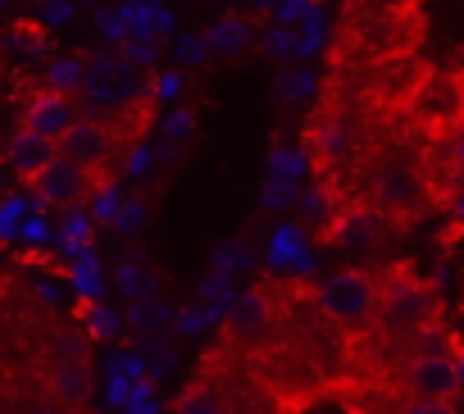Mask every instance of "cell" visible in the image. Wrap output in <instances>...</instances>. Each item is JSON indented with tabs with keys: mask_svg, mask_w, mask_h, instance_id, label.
<instances>
[{
	"mask_svg": "<svg viewBox=\"0 0 464 414\" xmlns=\"http://www.w3.org/2000/svg\"><path fill=\"white\" fill-rule=\"evenodd\" d=\"M178 91V73H169V78H160V96H173Z\"/></svg>",
	"mask_w": 464,
	"mask_h": 414,
	"instance_id": "ab89813d",
	"label": "cell"
},
{
	"mask_svg": "<svg viewBox=\"0 0 464 414\" xmlns=\"http://www.w3.org/2000/svg\"><path fill=\"white\" fill-rule=\"evenodd\" d=\"M87 319H92V337H114L119 332V314L110 305H92Z\"/></svg>",
	"mask_w": 464,
	"mask_h": 414,
	"instance_id": "4316f807",
	"label": "cell"
},
{
	"mask_svg": "<svg viewBox=\"0 0 464 414\" xmlns=\"http://www.w3.org/2000/svg\"><path fill=\"white\" fill-rule=\"evenodd\" d=\"M24 414H64V405H60V400H51V396H46V400H37V405H28V409H24Z\"/></svg>",
	"mask_w": 464,
	"mask_h": 414,
	"instance_id": "74e56055",
	"label": "cell"
},
{
	"mask_svg": "<svg viewBox=\"0 0 464 414\" xmlns=\"http://www.w3.org/2000/svg\"><path fill=\"white\" fill-rule=\"evenodd\" d=\"M405 387H410V396L455 400V391L464 382H459V369H455V355L450 351H419L410 360V369H405Z\"/></svg>",
	"mask_w": 464,
	"mask_h": 414,
	"instance_id": "277c9868",
	"label": "cell"
},
{
	"mask_svg": "<svg viewBox=\"0 0 464 414\" xmlns=\"http://www.w3.org/2000/svg\"><path fill=\"white\" fill-rule=\"evenodd\" d=\"M119 51H123V55H128L132 64H146V69H150V64L160 60V42H155V37H128V42H123Z\"/></svg>",
	"mask_w": 464,
	"mask_h": 414,
	"instance_id": "603a6c76",
	"label": "cell"
},
{
	"mask_svg": "<svg viewBox=\"0 0 464 414\" xmlns=\"http://www.w3.org/2000/svg\"><path fill=\"white\" fill-rule=\"evenodd\" d=\"M96 28H101V37H105V42H114V46H123V42H128V33H132L123 10H101V14H96Z\"/></svg>",
	"mask_w": 464,
	"mask_h": 414,
	"instance_id": "44dd1931",
	"label": "cell"
},
{
	"mask_svg": "<svg viewBox=\"0 0 464 414\" xmlns=\"http://www.w3.org/2000/svg\"><path fill=\"white\" fill-rule=\"evenodd\" d=\"M42 382H46V396L60 400L64 409H82L96 391V373H92L87 360H51Z\"/></svg>",
	"mask_w": 464,
	"mask_h": 414,
	"instance_id": "8992f818",
	"label": "cell"
},
{
	"mask_svg": "<svg viewBox=\"0 0 464 414\" xmlns=\"http://www.w3.org/2000/svg\"><path fill=\"white\" fill-rule=\"evenodd\" d=\"M214 265H218V269H223V274H237V269H246V265H251V260H246V251H242V246H237V242H232V246H223V251H218V255H214Z\"/></svg>",
	"mask_w": 464,
	"mask_h": 414,
	"instance_id": "f546056e",
	"label": "cell"
},
{
	"mask_svg": "<svg viewBox=\"0 0 464 414\" xmlns=\"http://www.w3.org/2000/svg\"><path fill=\"white\" fill-rule=\"evenodd\" d=\"M146 164H150V155H146V150H132V164H128V173H132V178H141V168H146Z\"/></svg>",
	"mask_w": 464,
	"mask_h": 414,
	"instance_id": "f35d334b",
	"label": "cell"
},
{
	"mask_svg": "<svg viewBox=\"0 0 464 414\" xmlns=\"http://www.w3.org/2000/svg\"><path fill=\"white\" fill-rule=\"evenodd\" d=\"M310 146H314V155H319L324 164H337V159L351 150V128H346V119H337V114H324V119L314 123V137H310Z\"/></svg>",
	"mask_w": 464,
	"mask_h": 414,
	"instance_id": "5bb4252c",
	"label": "cell"
},
{
	"mask_svg": "<svg viewBox=\"0 0 464 414\" xmlns=\"http://www.w3.org/2000/svg\"><path fill=\"white\" fill-rule=\"evenodd\" d=\"M173 55H178V64H182V69H200V64L214 55V46H209V37H205V33H200V37H178Z\"/></svg>",
	"mask_w": 464,
	"mask_h": 414,
	"instance_id": "e0dca14e",
	"label": "cell"
},
{
	"mask_svg": "<svg viewBox=\"0 0 464 414\" xmlns=\"http://www.w3.org/2000/svg\"><path fill=\"white\" fill-rule=\"evenodd\" d=\"M450 355H455V369H459V382H464V351H455V346H450Z\"/></svg>",
	"mask_w": 464,
	"mask_h": 414,
	"instance_id": "b9f144b4",
	"label": "cell"
},
{
	"mask_svg": "<svg viewBox=\"0 0 464 414\" xmlns=\"http://www.w3.org/2000/svg\"><path fill=\"white\" fill-rule=\"evenodd\" d=\"M459 219H464V196H459Z\"/></svg>",
	"mask_w": 464,
	"mask_h": 414,
	"instance_id": "7bdbcfd3",
	"label": "cell"
},
{
	"mask_svg": "<svg viewBox=\"0 0 464 414\" xmlns=\"http://www.w3.org/2000/svg\"><path fill=\"white\" fill-rule=\"evenodd\" d=\"M301 215H305V219H324V215H328V196H324L319 187H310V191L301 196Z\"/></svg>",
	"mask_w": 464,
	"mask_h": 414,
	"instance_id": "d6a6232c",
	"label": "cell"
},
{
	"mask_svg": "<svg viewBox=\"0 0 464 414\" xmlns=\"http://www.w3.org/2000/svg\"><path fill=\"white\" fill-rule=\"evenodd\" d=\"M274 5H283V0H251V10H274Z\"/></svg>",
	"mask_w": 464,
	"mask_h": 414,
	"instance_id": "60d3db41",
	"label": "cell"
},
{
	"mask_svg": "<svg viewBox=\"0 0 464 414\" xmlns=\"http://www.w3.org/2000/svg\"><path fill=\"white\" fill-rule=\"evenodd\" d=\"M110 150H114V132L105 123H96V119H78L60 137V155L73 159V164H82V168H101L110 159Z\"/></svg>",
	"mask_w": 464,
	"mask_h": 414,
	"instance_id": "52a82bcc",
	"label": "cell"
},
{
	"mask_svg": "<svg viewBox=\"0 0 464 414\" xmlns=\"http://www.w3.org/2000/svg\"><path fill=\"white\" fill-rule=\"evenodd\" d=\"M141 219H146V205H141V200H128L123 210L114 215V228H119V233H137Z\"/></svg>",
	"mask_w": 464,
	"mask_h": 414,
	"instance_id": "f1b7e54d",
	"label": "cell"
},
{
	"mask_svg": "<svg viewBox=\"0 0 464 414\" xmlns=\"http://www.w3.org/2000/svg\"><path fill=\"white\" fill-rule=\"evenodd\" d=\"M301 33H305V37H324V10H319V5L301 19Z\"/></svg>",
	"mask_w": 464,
	"mask_h": 414,
	"instance_id": "e575fe53",
	"label": "cell"
},
{
	"mask_svg": "<svg viewBox=\"0 0 464 414\" xmlns=\"http://www.w3.org/2000/svg\"><path fill=\"white\" fill-rule=\"evenodd\" d=\"M51 355H55V360H87V351H82V337H73V332H55V342H51Z\"/></svg>",
	"mask_w": 464,
	"mask_h": 414,
	"instance_id": "83f0119b",
	"label": "cell"
},
{
	"mask_svg": "<svg viewBox=\"0 0 464 414\" xmlns=\"http://www.w3.org/2000/svg\"><path fill=\"white\" fill-rule=\"evenodd\" d=\"M223 328H227V337H237V342L260 337V332L269 328V296H265V292H242V296H232Z\"/></svg>",
	"mask_w": 464,
	"mask_h": 414,
	"instance_id": "8fae6325",
	"label": "cell"
},
{
	"mask_svg": "<svg viewBox=\"0 0 464 414\" xmlns=\"http://www.w3.org/2000/svg\"><path fill=\"white\" fill-rule=\"evenodd\" d=\"M265 51L278 55V60H301V37H296V28H292V24H287V28H269Z\"/></svg>",
	"mask_w": 464,
	"mask_h": 414,
	"instance_id": "ac0fdd59",
	"label": "cell"
},
{
	"mask_svg": "<svg viewBox=\"0 0 464 414\" xmlns=\"http://www.w3.org/2000/svg\"><path fill=\"white\" fill-rule=\"evenodd\" d=\"M33 191H37L42 205H82L92 196V168H82V164L60 155L55 164H46L33 178Z\"/></svg>",
	"mask_w": 464,
	"mask_h": 414,
	"instance_id": "5b68a950",
	"label": "cell"
},
{
	"mask_svg": "<svg viewBox=\"0 0 464 414\" xmlns=\"http://www.w3.org/2000/svg\"><path fill=\"white\" fill-rule=\"evenodd\" d=\"M414 196H419L414 173H405V168L378 173V200H382V205H414Z\"/></svg>",
	"mask_w": 464,
	"mask_h": 414,
	"instance_id": "9a60e30c",
	"label": "cell"
},
{
	"mask_svg": "<svg viewBox=\"0 0 464 414\" xmlns=\"http://www.w3.org/2000/svg\"><path fill=\"white\" fill-rule=\"evenodd\" d=\"M87 73H92V60L55 55V60L46 64V87H51V91H64V96H82V91H87Z\"/></svg>",
	"mask_w": 464,
	"mask_h": 414,
	"instance_id": "4fadbf2b",
	"label": "cell"
},
{
	"mask_svg": "<svg viewBox=\"0 0 464 414\" xmlns=\"http://www.w3.org/2000/svg\"><path fill=\"white\" fill-rule=\"evenodd\" d=\"M137 91V64L119 51V55H96L92 73H87V91H82V110L87 119L101 110H119L128 96Z\"/></svg>",
	"mask_w": 464,
	"mask_h": 414,
	"instance_id": "3957f363",
	"label": "cell"
},
{
	"mask_svg": "<svg viewBox=\"0 0 464 414\" xmlns=\"http://www.w3.org/2000/svg\"><path fill=\"white\" fill-rule=\"evenodd\" d=\"M401 414H459L455 400H441V396H410L401 405Z\"/></svg>",
	"mask_w": 464,
	"mask_h": 414,
	"instance_id": "d4e9b609",
	"label": "cell"
},
{
	"mask_svg": "<svg viewBox=\"0 0 464 414\" xmlns=\"http://www.w3.org/2000/svg\"><path fill=\"white\" fill-rule=\"evenodd\" d=\"M191 128H196V119H191L187 110H178V114H169L164 137H169V141H187V137H191Z\"/></svg>",
	"mask_w": 464,
	"mask_h": 414,
	"instance_id": "4dcf8cb0",
	"label": "cell"
},
{
	"mask_svg": "<svg viewBox=\"0 0 464 414\" xmlns=\"http://www.w3.org/2000/svg\"><path fill=\"white\" fill-rule=\"evenodd\" d=\"M301 168H305V155H296V150H287V146H278V150L269 155V178H287V182H296Z\"/></svg>",
	"mask_w": 464,
	"mask_h": 414,
	"instance_id": "d6986e66",
	"label": "cell"
},
{
	"mask_svg": "<svg viewBox=\"0 0 464 414\" xmlns=\"http://www.w3.org/2000/svg\"><path fill=\"white\" fill-rule=\"evenodd\" d=\"M173 414H227V409H223V400L214 396V387L196 382V387H187V391H182V400H178V409H173Z\"/></svg>",
	"mask_w": 464,
	"mask_h": 414,
	"instance_id": "2e32d148",
	"label": "cell"
},
{
	"mask_svg": "<svg viewBox=\"0 0 464 414\" xmlns=\"http://www.w3.org/2000/svg\"><path fill=\"white\" fill-rule=\"evenodd\" d=\"M150 283H155V278H150V274H146V269H141L137 260H128V265L119 269V287H123V292H128L132 301H141V296L150 292Z\"/></svg>",
	"mask_w": 464,
	"mask_h": 414,
	"instance_id": "7402d4cb",
	"label": "cell"
},
{
	"mask_svg": "<svg viewBox=\"0 0 464 414\" xmlns=\"http://www.w3.org/2000/svg\"><path fill=\"white\" fill-rule=\"evenodd\" d=\"M205 37H209L214 55H246L256 46V24L242 19V14H223L218 24L205 28Z\"/></svg>",
	"mask_w": 464,
	"mask_h": 414,
	"instance_id": "7c38bea8",
	"label": "cell"
},
{
	"mask_svg": "<svg viewBox=\"0 0 464 414\" xmlns=\"http://www.w3.org/2000/svg\"><path fill=\"white\" fill-rule=\"evenodd\" d=\"M378 319L387 332H419L423 323L437 319V292L414 274H392L378 296Z\"/></svg>",
	"mask_w": 464,
	"mask_h": 414,
	"instance_id": "7a4b0ae2",
	"label": "cell"
},
{
	"mask_svg": "<svg viewBox=\"0 0 464 414\" xmlns=\"http://www.w3.org/2000/svg\"><path fill=\"white\" fill-rule=\"evenodd\" d=\"M73 14H78L73 0H37V24H42V28H60V24H69Z\"/></svg>",
	"mask_w": 464,
	"mask_h": 414,
	"instance_id": "ffe728a7",
	"label": "cell"
},
{
	"mask_svg": "<svg viewBox=\"0 0 464 414\" xmlns=\"http://www.w3.org/2000/svg\"><path fill=\"white\" fill-rule=\"evenodd\" d=\"M378 296H382V283L373 274H364V269H337L314 292L319 310L328 319H337V323H360V319L378 314Z\"/></svg>",
	"mask_w": 464,
	"mask_h": 414,
	"instance_id": "6da1fadb",
	"label": "cell"
},
{
	"mask_svg": "<svg viewBox=\"0 0 464 414\" xmlns=\"http://www.w3.org/2000/svg\"><path fill=\"white\" fill-rule=\"evenodd\" d=\"M450 164H455V173L464 178V128L450 137Z\"/></svg>",
	"mask_w": 464,
	"mask_h": 414,
	"instance_id": "d590c367",
	"label": "cell"
},
{
	"mask_svg": "<svg viewBox=\"0 0 464 414\" xmlns=\"http://www.w3.org/2000/svg\"><path fill=\"white\" fill-rule=\"evenodd\" d=\"M310 10H314L310 0H283V5H278V19H283V24H292V28H301V19H305Z\"/></svg>",
	"mask_w": 464,
	"mask_h": 414,
	"instance_id": "836d02e7",
	"label": "cell"
},
{
	"mask_svg": "<svg viewBox=\"0 0 464 414\" xmlns=\"http://www.w3.org/2000/svg\"><path fill=\"white\" fill-rule=\"evenodd\" d=\"M310 91H314V73H305V69L278 78V96H283V101H305Z\"/></svg>",
	"mask_w": 464,
	"mask_h": 414,
	"instance_id": "cb8c5ba5",
	"label": "cell"
},
{
	"mask_svg": "<svg viewBox=\"0 0 464 414\" xmlns=\"http://www.w3.org/2000/svg\"><path fill=\"white\" fill-rule=\"evenodd\" d=\"M292 200H296V182L269 178V187H265V210H278V205H292Z\"/></svg>",
	"mask_w": 464,
	"mask_h": 414,
	"instance_id": "484cf974",
	"label": "cell"
},
{
	"mask_svg": "<svg viewBox=\"0 0 464 414\" xmlns=\"http://www.w3.org/2000/svg\"><path fill=\"white\" fill-rule=\"evenodd\" d=\"M123 210V200H119V191H105L101 200H96V210H92V219L96 224H114V215Z\"/></svg>",
	"mask_w": 464,
	"mask_h": 414,
	"instance_id": "1f68e13d",
	"label": "cell"
},
{
	"mask_svg": "<svg viewBox=\"0 0 464 414\" xmlns=\"http://www.w3.org/2000/svg\"><path fill=\"white\" fill-rule=\"evenodd\" d=\"M5 159H10V168H14L24 182H33L46 164H55V159H60V141H55V137H42V132H33V128L24 123V128L10 137Z\"/></svg>",
	"mask_w": 464,
	"mask_h": 414,
	"instance_id": "ba28073f",
	"label": "cell"
},
{
	"mask_svg": "<svg viewBox=\"0 0 464 414\" xmlns=\"http://www.w3.org/2000/svg\"><path fill=\"white\" fill-rule=\"evenodd\" d=\"M24 123L33 128V132H42V137H64L78 119H73V105H69V96L64 91H51V87H42L33 101H28V110H24Z\"/></svg>",
	"mask_w": 464,
	"mask_h": 414,
	"instance_id": "9c48e42d",
	"label": "cell"
},
{
	"mask_svg": "<svg viewBox=\"0 0 464 414\" xmlns=\"http://www.w3.org/2000/svg\"><path fill=\"white\" fill-rule=\"evenodd\" d=\"M387 224L378 210H346L337 224H333V246H346V251H373L382 242Z\"/></svg>",
	"mask_w": 464,
	"mask_h": 414,
	"instance_id": "30bf717a",
	"label": "cell"
},
{
	"mask_svg": "<svg viewBox=\"0 0 464 414\" xmlns=\"http://www.w3.org/2000/svg\"><path fill=\"white\" fill-rule=\"evenodd\" d=\"M200 323H205V314H200V310H182V314H178V328H182V332H196Z\"/></svg>",
	"mask_w": 464,
	"mask_h": 414,
	"instance_id": "8d00e7d4",
	"label": "cell"
}]
</instances>
